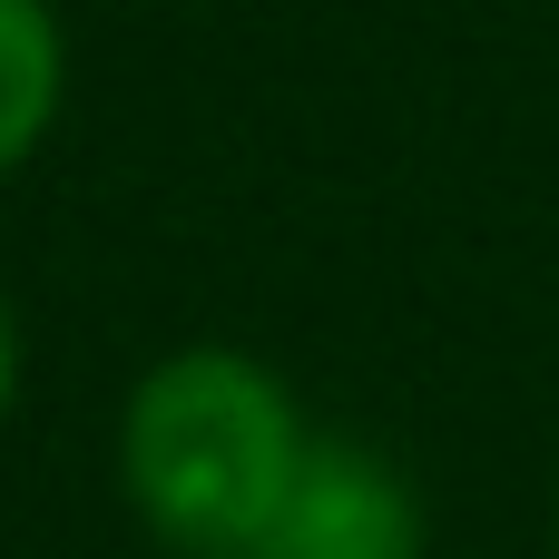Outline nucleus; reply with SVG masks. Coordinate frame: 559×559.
Segmentation results:
<instances>
[{
  "mask_svg": "<svg viewBox=\"0 0 559 559\" xmlns=\"http://www.w3.org/2000/svg\"><path fill=\"white\" fill-rule=\"evenodd\" d=\"M314 432L275 364L236 344H187L138 373L118 423V481L138 521L187 559H255Z\"/></svg>",
  "mask_w": 559,
  "mask_h": 559,
  "instance_id": "1",
  "label": "nucleus"
},
{
  "mask_svg": "<svg viewBox=\"0 0 559 559\" xmlns=\"http://www.w3.org/2000/svg\"><path fill=\"white\" fill-rule=\"evenodd\" d=\"M255 559H423V501L373 442L314 432Z\"/></svg>",
  "mask_w": 559,
  "mask_h": 559,
  "instance_id": "2",
  "label": "nucleus"
},
{
  "mask_svg": "<svg viewBox=\"0 0 559 559\" xmlns=\"http://www.w3.org/2000/svg\"><path fill=\"white\" fill-rule=\"evenodd\" d=\"M59 88H69V39L49 0H0V177L49 138Z\"/></svg>",
  "mask_w": 559,
  "mask_h": 559,
  "instance_id": "3",
  "label": "nucleus"
},
{
  "mask_svg": "<svg viewBox=\"0 0 559 559\" xmlns=\"http://www.w3.org/2000/svg\"><path fill=\"white\" fill-rule=\"evenodd\" d=\"M10 393H20V334H10V305H0V413H10Z\"/></svg>",
  "mask_w": 559,
  "mask_h": 559,
  "instance_id": "4",
  "label": "nucleus"
}]
</instances>
